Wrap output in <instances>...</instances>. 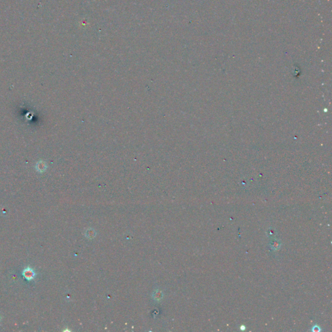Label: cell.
Segmentation results:
<instances>
[{"instance_id": "obj_1", "label": "cell", "mask_w": 332, "mask_h": 332, "mask_svg": "<svg viewBox=\"0 0 332 332\" xmlns=\"http://www.w3.org/2000/svg\"><path fill=\"white\" fill-rule=\"evenodd\" d=\"M21 275L26 280L29 282L34 280L36 276L35 270L30 267H27L26 268L24 269L21 272Z\"/></svg>"}, {"instance_id": "obj_2", "label": "cell", "mask_w": 332, "mask_h": 332, "mask_svg": "<svg viewBox=\"0 0 332 332\" xmlns=\"http://www.w3.org/2000/svg\"><path fill=\"white\" fill-rule=\"evenodd\" d=\"M271 245H272V248H273L274 249H277L280 247V243L275 241L273 243H272Z\"/></svg>"}, {"instance_id": "obj_3", "label": "cell", "mask_w": 332, "mask_h": 332, "mask_svg": "<svg viewBox=\"0 0 332 332\" xmlns=\"http://www.w3.org/2000/svg\"><path fill=\"white\" fill-rule=\"evenodd\" d=\"M38 165H40V167H39V166H38L37 170H39L40 172H41V168H42L43 171L45 170V164H43L42 162V165H41V164H40V163H38Z\"/></svg>"}, {"instance_id": "obj_4", "label": "cell", "mask_w": 332, "mask_h": 332, "mask_svg": "<svg viewBox=\"0 0 332 332\" xmlns=\"http://www.w3.org/2000/svg\"><path fill=\"white\" fill-rule=\"evenodd\" d=\"M312 330H313V331H319L320 330H321V329H320L319 327L317 326H315L313 328Z\"/></svg>"}, {"instance_id": "obj_5", "label": "cell", "mask_w": 332, "mask_h": 332, "mask_svg": "<svg viewBox=\"0 0 332 332\" xmlns=\"http://www.w3.org/2000/svg\"><path fill=\"white\" fill-rule=\"evenodd\" d=\"M1 316H0V321H1Z\"/></svg>"}]
</instances>
